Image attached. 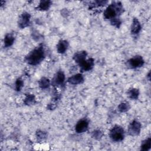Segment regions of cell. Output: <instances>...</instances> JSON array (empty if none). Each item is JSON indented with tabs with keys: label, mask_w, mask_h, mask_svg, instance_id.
I'll return each mask as SVG.
<instances>
[{
	"label": "cell",
	"mask_w": 151,
	"mask_h": 151,
	"mask_svg": "<svg viewBox=\"0 0 151 151\" xmlns=\"http://www.w3.org/2000/svg\"><path fill=\"white\" fill-rule=\"evenodd\" d=\"M45 57L44 51L42 46H40L34 49L25 57V61L30 65H37L40 63Z\"/></svg>",
	"instance_id": "cell-1"
},
{
	"label": "cell",
	"mask_w": 151,
	"mask_h": 151,
	"mask_svg": "<svg viewBox=\"0 0 151 151\" xmlns=\"http://www.w3.org/2000/svg\"><path fill=\"white\" fill-rule=\"evenodd\" d=\"M123 12L122 5L119 2H114L110 4L104 12V17L106 19H113Z\"/></svg>",
	"instance_id": "cell-2"
},
{
	"label": "cell",
	"mask_w": 151,
	"mask_h": 151,
	"mask_svg": "<svg viewBox=\"0 0 151 151\" xmlns=\"http://www.w3.org/2000/svg\"><path fill=\"white\" fill-rule=\"evenodd\" d=\"M109 135L113 141L120 142L123 140L124 137V130L121 126L115 125L111 129Z\"/></svg>",
	"instance_id": "cell-3"
},
{
	"label": "cell",
	"mask_w": 151,
	"mask_h": 151,
	"mask_svg": "<svg viewBox=\"0 0 151 151\" xmlns=\"http://www.w3.org/2000/svg\"><path fill=\"white\" fill-rule=\"evenodd\" d=\"M141 124L137 120H133L130 123L128 127V133L131 136H137L140 133Z\"/></svg>",
	"instance_id": "cell-4"
},
{
	"label": "cell",
	"mask_w": 151,
	"mask_h": 151,
	"mask_svg": "<svg viewBox=\"0 0 151 151\" xmlns=\"http://www.w3.org/2000/svg\"><path fill=\"white\" fill-rule=\"evenodd\" d=\"M129 66L132 68H137L142 67L144 64V60L142 57L140 55H136L132 58L127 61Z\"/></svg>",
	"instance_id": "cell-5"
},
{
	"label": "cell",
	"mask_w": 151,
	"mask_h": 151,
	"mask_svg": "<svg viewBox=\"0 0 151 151\" xmlns=\"http://www.w3.org/2000/svg\"><path fill=\"white\" fill-rule=\"evenodd\" d=\"M89 123L87 119H81L79 120L76 125V131L78 133L85 132L88 129Z\"/></svg>",
	"instance_id": "cell-6"
},
{
	"label": "cell",
	"mask_w": 151,
	"mask_h": 151,
	"mask_svg": "<svg viewBox=\"0 0 151 151\" xmlns=\"http://www.w3.org/2000/svg\"><path fill=\"white\" fill-rule=\"evenodd\" d=\"M30 19V15L27 12H24L20 17V18L18 21V26L24 28L29 25Z\"/></svg>",
	"instance_id": "cell-7"
},
{
	"label": "cell",
	"mask_w": 151,
	"mask_h": 151,
	"mask_svg": "<svg viewBox=\"0 0 151 151\" xmlns=\"http://www.w3.org/2000/svg\"><path fill=\"white\" fill-rule=\"evenodd\" d=\"M80 69L83 71H87L91 70L94 66V60L92 58L85 60L79 64Z\"/></svg>",
	"instance_id": "cell-8"
},
{
	"label": "cell",
	"mask_w": 151,
	"mask_h": 151,
	"mask_svg": "<svg viewBox=\"0 0 151 151\" xmlns=\"http://www.w3.org/2000/svg\"><path fill=\"white\" fill-rule=\"evenodd\" d=\"M65 80V76L63 71H60L57 73L56 75L54 77L52 80L51 83L53 85L55 86H60L62 85Z\"/></svg>",
	"instance_id": "cell-9"
},
{
	"label": "cell",
	"mask_w": 151,
	"mask_h": 151,
	"mask_svg": "<svg viewBox=\"0 0 151 151\" xmlns=\"http://www.w3.org/2000/svg\"><path fill=\"white\" fill-rule=\"evenodd\" d=\"M84 81V77L81 74H77L68 79V82L71 84H78Z\"/></svg>",
	"instance_id": "cell-10"
},
{
	"label": "cell",
	"mask_w": 151,
	"mask_h": 151,
	"mask_svg": "<svg viewBox=\"0 0 151 151\" xmlns=\"http://www.w3.org/2000/svg\"><path fill=\"white\" fill-rule=\"evenodd\" d=\"M87 55V52L84 51H78L75 53V54L73 56V59L77 63L80 64L82 62H83L85 60H86Z\"/></svg>",
	"instance_id": "cell-11"
},
{
	"label": "cell",
	"mask_w": 151,
	"mask_h": 151,
	"mask_svg": "<svg viewBox=\"0 0 151 151\" xmlns=\"http://www.w3.org/2000/svg\"><path fill=\"white\" fill-rule=\"evenodd\" d=\"M68 47V42L66 40H60L57 45V50L58 53L63 54L64 53Z\"/></svg>",
	"instance_id": "cell-12"
},
{
	"label": "cell",
	"mask_w": 151,
	"mask_h": 151,
	"mask_svg": "<svg viewBox=\"0 0 151 151\" xmlns=\"http://www.w3.org/2000/svg\"><path fill=\"white\" fill-rule=\"evenodd\" d=\"M141 28H142V27H141L140 23L137 19L134 18L133 20V23H132V27H131L132 34H138L140 31Z\"/></svg>",
	"instance_id": "cell-13"
},
{
	"label": "cell",
	"mask_w": 151,
	"mask_h": 151,
	"mask_svg": "<svg viewBox=\"0 0 151 151\" xmlns=\"http://www.w3.org/2000/svg\"><path fill=\"white\" fill-rule=\"evenodd\" d=\"M51 5L50 1H41L39 5L37 6V9L41 11L48 10Z\"/></svg>",
	"instance_id": "cell-14"
},
{
	"label": "cell",
	"mask_w": 151,
	"mask_h": 151,
	"mask_svg": "<svg viewBox=\"0 0 151 151\" xmlns=\"http://www.w3.org/2000/svg\"><path fill=\"white\" fill-rule=\"evenodd\" d=\"M14 40H15V38H14V37L13 36V35H12L11 34H6L4 38L5 47H10L11 45H12L14 43Z\"/></svg>",
	"instance_id": "cell-15"
},
{
	"label": "cell",
	"mask_w": 151,
	"mask_h": 151,
	"mask_svg": "<svg viewBox=\"0 0 151 151\" xmlns=\"http://www.w3.org/2000/svg\"><path fill=\"white\" fill-rule=\"evenodd\" d=\"M127 93H128L129 97L131 99H133V100H136L138 98V96H139V92L138 89L134 88H132L130 89L128 91Z\"/></svg>",
	"instance_id": "cell-16"
},
{
	"label": "cell",
	"mask_w": 151,
	"mask_h": 151,
	"mask_svg": "<svg viewBox=\"0 0 151 151\" xmlns=\"http://www.w3.org/2000/svg\"><path fill=\"white\" fill-rule=\"evenodd\" d=\"M150 145H151V139H150V137H149L142 142L140 146V149L142 150H148L150 148Z\"/></svg>",
	"instance_id": "cell-17"
},
{
	"label": "cell",
	"mask_w": 151,
	"mask_h": 151,
	"mask_svg": "<svg viewBox=\"0 0 151 151\" xmlns=\"http://www.w3.org/2000/svg\"><path fill=\"white\" fill-rule=\"evenodd\" d=\"M50 80L45 77H42L39 81V86L41 88H47L50 86Z\"/></svg>",
	"instance_id": "cell-18"
},
{
	"label": "cell",
	"mask_w": 151,
	"mask_h": 151,
	"mask_svg": "<svg viewBox=\"0 0 151 151\" xmlns=\"http://www.w3.org/2000/svg\"><path fill=\"white\" fill-rule=\"evenodd\" d=\"M130 108V106L127 103H122L118 106V109L121 112L127 111Z\"/></svg>",
	"instance_id": "cell-19"
},
{
	"label": "cell",
	"mask_w": 151,
	"mask_h": 151,
	"mask_svg": "<svg viewBox=\"0 0 151 151\" xmlns=\"http://www.w3.org/2000/svg\"><path fill=\"white\" fill-rule=\"evenodd\" d=\"M35 98H34V96L33 95H31V94H29L28 96H27V97H25V100H24V102L26 104H28V105H30V104H32L35 103Z\"/></svg>",
	"instance_id": "cell-20"
},
{
	"label": "cell",
	"mask_w": 151,
	"mask_h": 151,
	"mask_svg": "<svg viewBox=\"0 0 151 151\" xmlns=\"http://www.w3.org/2000/svg\"><path fill=\"white\" fill-rule=\"evenodd\" d=\"M23 85H24V82H23L21 78L17 79V80L16 81V83H15L16 90L17 91H20L21 89L22 88V87H23Z\"/></svg>",
	"instance_id": "cell-21"
},
{
	"label": "cell",
	"mask_w": 151,
	"mask_h": 151,
	"mask_svg": "<svg viewBox=\"0 0 151 151\" xmlns=\"http://www.w3.org/2000/svg\"><path fill=\"white\" fill-rule=\"evenodd\" d=\"M111 24L119 28L121 24V21L119 18H114V19L111 20Z\"/></svg>",
	"instance_id": "cell-22"
},
{
	"label": "cell",
	"mask_w": 151,
	"mask_h": 151,
	"mask_svg": "<svg viewBox=\"0 0 151 151\" xmlns=\"http://www.w3.org/2000/svg\"><path fill=\"white\" fill-rule=\"evenodd\" d=\"M102 133L101 132H100V130H95L93 132V134H92V136L93 137H94L95 139H99L100 137H101L102 136Z\"/></svg>",
	"instance_id": "cell-23"
},
{
	"label": "cell",
	"mask_w": 151,
	"mask_h": 151,
	"mask_svg": "<svg viewBox=\"0 0 151 151\" xmlns=\"http://www.w3.org/2000/svg\"><path fill=\"white\" fill-rule=\"evenodd\" d=\"M37 137L38 139H41V140H42L45 137L46 134L44 132H43L42 131H38L37 133Z\"/></svg>",
	"instance_id": "cell-24"
}]
</instances>
